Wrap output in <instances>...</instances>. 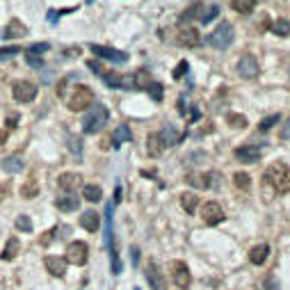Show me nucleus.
I'll list each match as a JSON object with an SVG mask.
<instances>
[{
    "label": "nucleus",
    "instance_id": "7c9ffc66",
    "mask_svg": "<svg viewBox=\"0 0 290 290\" xmlns=\"http://www.w3.org/2000/svg\"><path fill=\"white\" fill-rule=\"evenodd\" d=\"M272 32L279 35V37H288V35H290V21H286V18L274 21V23H272Z\"/></svg>",
    "mask_w": 290,
    "mask_h": 290
},
{
    "label": "nucleus",
    "instance_id": "aec40b11",
    "mask_svg": "<svg viewBox=\"0 0 290 290\" xmlns=\"http://www.w3.org/2000/svg\"><path fill=\"white\" fill-rule=\"evenodd\" d=\"M55 203H57V208H60L62 213H73V210L80 208V199H75L73 194H64V197H60Z\"/></svg>",
    "mask_w": 290,
    "mask_h": 290
},
{
    "label": "nucleus",
    "instance_id": "5701e85b",
    "mask_svg": "<svg viewBox=\"0 0 290 290\" xmlns=\"http://www.w3.org/2000/svg\"><path fill=\"white\" fill-rule=\"evenodd\" d=\"M181 206H183V210L185 213H190L192 215L194 210H197V206H199V197L192 192H183L181 194Z\"/></svg>",
    "mask_w": 290,
    "mask_h": 290
},
{
    "label": "nucleus",
    "instance_id": "cd10ccee",
    "mask_svg": "<svg viewBox=\"0 0 290 290\" xmlns=\"http://www.w3.org/2000/svg\"><path fill=\"white\" fill-rule=\"evenodd\" d=\"M82 197L87 201H91V203H98V201L103 199V190L98 185H85L82 187Z\"/></svg>",
    "mask_w": 290,
    "mask_h": 290
},
{
    "label": "nucleus",
    "instance_id": "de8ad7c7",
    "mask_svg": "<svg viewBox=\"0 0 290 290\" xmlns=\"http://www.w3.org/2000/svg\"><path fill=\"white\" fill-rule=\"evenodd\" d=\"M53 238H55V229L46 231V233H44V238L39 240V242H41V245H48V242H53Z\"/></svg>",
    "mask_w": 290,
    "mask_h": 290
},
{
    "label": "nucleus",
    "instance_id": "4be33fe9",
    "mask_svg": "<svg viewBox=\"0 0 290 290\" xmlns=\"http://www.w3.org/2000/svg\"><path fill=\"white\" fill-rule=\"evenodd\" d=\"M21 252V240L18 238H9L5 249H2V260H14Z\"/></svg>",
    "mask_w": 290,
    "mask_h": 290
},
{
    "label": "nucleus",
    "instance_id": "c9c22d12",
    "mask_svg": "<svg viewBox=\"0 0 290 290\" xmlns=\"http://www.w3.org/2000/svg\"><path fill=\"white\" fill-rule=\"evenodd\" d=\"M217 14H219V7H217V5H210L208 9H203V12H201L199 21L203 23V25H206V23H210V21H213V18H215Z\"/></svg>",
    "mask_w": 290,
    "mask_h": 290
},
{
    "label": "nucleus",
    "instance_id": "ea45409f",
    "mask_svg": "<svg viewBox=\"0 0 290 290\" xmlns=\"http://www.w3.org/2000/svg\"><path fill=\"white\" fill-rule=\"evenodd\" d=\"M149 94L153 96V101H163V85H160V82H151Z\"/></svg>",
    "mask_w": 290,
    "mask_h": 290
},
{
    "label": "nucleus",
    "instance_id": "9b49d317",
    "mask_svg": "<svg viewBox=\"0 0 290 290\" xmlns=\"http://www.w3.org/2000/svg\"><path fill=\"white\" fill-rule=\"evenodd\" d=\"M91 53H96L98 57L103 60H112V62H128V55L124 51H117V48H110V46H98V44H91L90 46Z\"/></svg>",
    "mask_w": 290,
    "mask_h": 290
},
{
    "label": "nucleus",
    "instance_id": "a18cd8bd",
    "mask_svg": "<svg viewBox=\"0 0 290 290\" xmlns=\"http://www.w3.org/2000/svg\"><path fill=\"white\" fill-rule=\"evenodd\" d=\"M279 137H281V140H290V119L283 121L281 130H279Z\"/></svg>",
    "mask_w": 290,
    "mask_h": 290
},
{
    "label": "nucleus",
    "instance_id": "393cba45",
    "mask_svg": "<svg viewBox=\"0 0 290 290\" xmlns=\"http://www.w3.org/2000/svg\"><path fill=\"white\" fill-rule=\"evenodd\" d=\"M233 185L238 187V190H242V192H249V190H252V179H249V174L236 171V174H233Z\"/></svg>",
    "mask_w": 290,
    "mask_h": 290
},
{
    "label": "nucleus",
    "instance_id": "6ab92c4d",
    "mask_svg": "<svg viewBox=\"0 0 290 290\" xmlns=\"http://www.w3.org/2000/svg\"><path fill=\"white\" fill-rule=\"evenodd\" d=\"M146 151H149L151 158H160V156H163L164 144H163V140H160V135H158V133L149 135V140H146Z\"/></svg>",
    "mask_w": 290,
    "mask_h": 290
},
{
    "label": "nucleus",
    "instance_id": "bb28decb",
    "mask_svg": "<svg viewBox=\"0 0 290 290\" xmlns=\"http://www.w3.org/2000/svg\"><path fill=\"white\" fill-rule=\"evenodd\" d=\"M2 169L7 171V174H18L23 169V163L18 156H7L2 160Z\"/></svg>",
    "mask_w": 290,
    "mask_h": 290
},
{
    "label": "nucleus",
    "instance_id": "412c9836",
    "mask_svg": "<svg viewBox=\"0 0 290 290\" xmlns=\"http://www.w3.org/2000/svg\"><path fill=\"white\" fill-rule=\"evenodd\" d=\"M268 254H270L268 245H256L252 252H249V260H252L254 265H263V263L268 260Z\"/></svg>",
    "mask_w": 290,
    "mask_h": 290
},
{
    "label": "nucleus",
    "instance_id": "c756f323",
    "mask_svg": "<svg viewBox=\"0 0 290 290\" xmlns=\"http://www.w3.org/2000/svg\"><path fill=\"white\" fill-rule=\"evenodd\" d=\"M256 7V0H233V9L238 14H252Z\"/></svg>",
    "mask_w": 290,
    "mask_h": 290
},
{
    "label": "nucleus",
    "instance_id": "423d86ee",
    "mask_svg": "<svg viewBox=\"0 0 290 290\" xmlns=\"http://www.w3.org/2000/svg\"><path fill=\"white\" fill-rule=\"evenodd\" d=\"M87 256H90V247H87V242L75 240V242H71V245L67 247V256H64V260L71 263V265H85V263H87Z\"/></svg>",
    "mask_w": 290,
    "mask_h": 290
},
{
    "label": "nucleus",
    "instance_id": "49530a36",
    "mask_svg": "<svg viewBox=\"0 0 290 290\" xmlns=\"http://www.w3.org/2000/svg\"><path fill=\"white\" fill-rule=\"evenodd\" d=\"M16 124H18V114H7V130H14Z\"/></svg>",
    "mask_w": 290,
    "mask_h": 290
},
{
    "label": "nucleus",
    "instance_id": "a19ab883",
    "mask_svg": "<svg viewBox=\"0 0 290 290\" xmlns=\"http://www.w3.org/2000/svg\"><path fill=\"white\" fill-rule=\"evenodd\" d=\"M16 53H21V48H18V46H7V48H0V60L14 57Z\"/></svg>",
    "mask_w": 290,
    "mask_h": 290
},
{
    "label": "nucleus",
    "instance_id": "58836bf2",
    "mask_svg": "<svg viewBox=\"0 0 290 290\" xmlns=\"http://www.w3.org/2000/svg\"><path fill=\"white\" fill-rule=\"evenodd\" d=\"M16 229L18 231H25V233H30L32 231V219L28 215H21V217H16Z\"/></svg>",
    "mask_w": 290,
    "mask_h": 290
},
{
    "label": "nucleus",
    "instance_id": "6e6552de",
    "mask_svg": "<svg viewBox=\"0 0 290 290\" xmlns=\"http://www.w3.org/2000/svg\"><path fill=\"white\" fill-rule=\"evenodd\" d=\"M201 219L208 224V226H215L224 219V210L222 206L217 203V201H206L203 206H201Z\"/></svg>",
    "mask_w": 290,
    "mask_h": 290
},
{
    "label": "nucleus",
    "instance_id": "0eeeda50",
    "mask_svg": "<svg viewBox=\"0 0 290 290\" xmlns=\"http://www.w3.org/2000/svg\"><path fill=\"white\" fill-rule=\"evenodd\" d=\"M169 272H171L174 283H176L181 290L190 288V283H192V274H190V270H187V265L183 263V260H174V263L169 265Z\"/></svg>",
    "mask_w": 290,
    "mask_h": 290
},
{
    "label": "nucleus",
    "instance_id": "79ce46f5",
    "mask_svg": "<svg viewBox=\"0 0 290 290\" xmlns=\"http://www.w3.org/2000/svg\"><path fill=\"white\" fill-rule=\"evenodd\" d=\"M25 62H28L30 67H35V69L44 67V60H41V57H37V55H28V53H25Z\"/></svg>",
    "mask_w": 290,
    "mask_h": 290
},
{
    "label": "nucleus",
    "instance_id": "ddd939ff",
    "mask_svg": "<svg viewBox=\"0 0 290 290\" xmlns=\"http://www.w3.org/2000/svg\"><path fill=\"white\" fill-rule=\"evenodd\" d=\"M80 183H82V176L80 174H73V171H67V174H62L60 179H57V185L69 194H73L80 187Z\"/></svg>",
    "mask_w": 290,
    "mask_h": 290
},
{
    "label": "nucleus",
    "instance_id": "4c0bfd02",
    "mask_svg": "<svg viewBox=\"0 0 290 290\" xmlns=\"http://www.w3.org/2000/svg\"><path fill=\"white\" fill-rule=\"evenodd\" d=\"M51 51V44H46V41H41V44H32L30 48H28V55H37V57H41L44 53Z\"/></svg>",
    "mask_w": 290,
    "mask_h": 290
},
{
    "label": "nucleus",
    "instance_id": "7ed1b4c3",
    "mask_svg": "<svg viewBox=\"0 0 290 290\" xmlns=\"http://www.w3.org/2000/svg\"><path fill=\"white\" fill-rule=\"evenodd\" d=\"M67 105H69V110H73V112L87 110V108L94 105V91L87 85H75L71 96L67 98Z\"/></svg>",
    "mask_w": 290,
    "mask_h": 290
},
{
    "label": "nucleus",
    "instance_id": "f03ea898",
    "mask_svg": "<svg viewBox=\"0 0 290 290\" xmlns=\"http://www.w3.org/2000/svg\"><path fill=\"white\" fill-rule=\"evenodd\" d=\"M110 119V112L105 105H91L85 119H82V133L85 135H96L98 130H103V126Z\"/></svg>",
    "mask_w": 290,
    "mask_h": 290
},
{
    "label": "nucleus",
    "instance_id": "f8f14e48",
    "mask_svg": "<svg viewBox=\"0 0 290 290\" xmlns=\"http://www.w3.org/2000/svg\"><path fill=\"white\" fill-rule=\"evenodd\" d=\"M146 281L151 283V290H167V279H164V274L158 270L156 263H149V265H146Z\"/></svg>",
    "mask_w": 290,
    "mask_h": 290
},
{
    "label": "nucleus",
    "instance_id": "3c124183",
    "mask_svg": "<svg viewBox=\"0 0 290 290\" xmlns=\"http://www.w3.org/2000/svg\"><path fill=\"white\" fill-rule=\"evenodd\" d=\"M130 258H133V265H137V260H140V249H137V247L130 249Z\"/></svg>",
    "mask_w": 290,
    "mask_h": 290
},
{
    "label": "nucleus",
    "instance_id": "1a4fd4ad",
    "mask_svg": "<svg viewBox=\"0 0 290 290\" xmlns=\"http://www.w3.org/2000/svg\"><path fill=\"white\" fill-rule=\"evenodd\" d=\"M258 71H260V67H258V60L254 57V55H242L240 57V62H238V73L242 75V78H247V80H252V78H256L258 75Z\"/></svg>",
    "mask_w": 290,
    "mask_h": 290
},
{
    "label": "nucleus",
    "instance_id": "20e7f679",
    "mask_svg": "<svg viewBox=\"0 0 290 290\" xmlns=\"http://www.w3.org/2000/svg\"><path fill=\"white\" fill-rule=\"evenodd\" d=\"M233 39H236V30H233V25L231 23H219L215 30L208 35V44L217 51H224V48H229L233 44Z\"/></svg>",
    "mask_w": 290,
    "mask_h": 290
},
{
    "label": "nucleus",
    "instance_id": "c85d7f7f",
    "mask_svg": "<svg viewBox=\"0 0 290 290\" xmlns=\"http://www.w3.org/2000/svg\"><path fill=\"white\" fill-rule=\"evenodd\" d=\"M149 85H151L149 71H137V73L133 75V87H137V90H149Z\"/></svg>",
    "mask_w": 290,
    "mask_h": 290
},
{
    "label": "nucleus",
    "instance_id": "72a5a7b5",
    "mask_svg": "<svg viewBox=\"0 0 290 290\" xmlns=\"http://www.w3.org/2000/svg\"><path fill=\"white\" fill-rule=\"evenodd\" d=\"M37 194H39V185L35 183V181H28V183L21 187V197H23V199H32V197H37Z\"/></svg>",
    "mask_w": 290,
    "mask_h": 290
},
{
    "label": "nucleus",
    "instance_id": "f704fd0d",
    "mask_svg": "<svg viewBox=\"0 0 290 290\" xmlns=\"http://www.w3.org/2000/svg\"><path fill=\"white\" fill-rule=\"evenodd\" d=\"M279 119H281L279 114H270V117H265V119H260L258 121V130H263V133H265V130H270L272 126H276V124H279Z\"/></svg>",
    "mask_w": 290,
    "mask_h": 290
},
{
    "label": "nucleus",
    "instance_id": "a878e982",
    "mask_svg": "<svg viewBox=\"0 0 290 290\" xmlns=\"http://www.w3.org/2000/svg\"><path fill=\"white\" fill-rule=\"evenodd\" d=\"M208 179H210V174H187V183L194 187H201V190H206V187L213 185Z\"/></svg>",
    "mask_w": 290,
    "mask_h": 290
},
{
    "label": "nucleus",
    "instance_id": "09e8293b",
    "mask_svg": "<svg viewBox=\"0 0 290 290\" xmlns=\"http://www.w3.org/2000/svg\"><path fill=\"white\" fill-rule=\"evenodd\" d=\"M9 190H12V187H9V183H0V201H5V199H7Z\"/></svg>",
    "mask_w": 290,
    "mask_h": 290
},
{
    "label": "nucleus",
    "instance_id": "39448f33",
    "mask_svg": "<svg viewBox=\"0 0 290 290\" xmlns=\"http://www.w3.org/2000/svg\"><path fill=\"white\" fill-rule=\"evenodd\" d=\"M12 96L18 103H30L37 98V85L30 80H16L12 85Z\"/></svg>",
    "mask_w": 290,
    "mask_h": 290
},
{
    "label": "nucleus",
    "instance_id": "c03bdc74",
    "mask_svg": "<svg viewBox=\"0 0 290 290\" xmlns=\"http://www.w3.org/2000/svg\"><path fill=\"white\" fill-rule=\"evenodd\" d=\"M87 67H90L91 71H94V73H98V75H103V73H105L103 64H101V62H96V60H90V62H87Z\"/></svg>",
    "mask_w": 290,
    "mask_h": 290
},
{
    "label": "nucleus",
    "instance_id": "dca6fc26",
    "mask_svg": "<svg viewBox=\"0 0 290 290\" xmlns=\"http://www.w3.org/2000/svg\"><path fill=\"white\" fill-rule=\"evenodd\" d=\"M44 263H46V270L53 276H64V272H67V260L60 258V256H46Z\"/></svg>",
    "mask_w": 290,
    "mask_h": 290
},
{
    "label": "nucleus",
    "instance_id": "473e14b6",
    "mask_svg": "<svg viewBox=\"0 0 290 290\" xmlns=\"http://www.w3.org/2000/svg\"><path fill=\"white\" fill-rule=\"evenodd\" d=\"M103 80L105 85H110V87H114V90H124V78H121L119 73H103Z\"/></svg>",
    "mask_w": 290,
    "mask_h": 290
},
{
    "label": "nucleus",
    "instance_id": "f3484780",
    "mask_svg": "<svg viewBox=\"0 0 290 290\" xmlns=\"http://www.w3.org/2000/svg\"><path fill=\"white\" fill-rule=\"evenodd\" d=\"M158 135H160V140H163L164 146H176V144L183 140V133H179L171 124H167V126L163 128V133H158Z\"/></svg>",
    "mask_w": 290,
    "mask_h": 290
},
{
    "label": "nucleus",
    "instance_id": "9d476101",
    "mask_svg": "<svg viewBox=\"0 0 290 290\" xmlns=\"http://www.w3.org/2000/svg\"><path fill=\"white\" fill-rule=\"evenodd\" d=\"M263 156V149L256 146V144H245V146H238L236 149V158L240 163H247V164H256Z\"/></svg>",
    "mask_w": 290,
    "mask_h": 290
},
{
    "label": "nucleus",
    "instance_id": "8fccbe9b",
    "mask_svg": "<svg viewBox=\"0 0 290 290\" xmlns=\"http://www.w3.org/2000/svg\"><path fill=\"white\" fill-rule=\"evenodd\" d=\"M71 149H73L75 156H80V140L78 137H71Z\"/></svg>",
    "mask_w": 290,
    "mask_h": 290
},
{
    "label": "nucleus",
    "instance_id": "4468645a",
    "mask_svg": "<svg viewBox=\"0 0 290 290\" xmlns=\"http://www.w3.org/2000/svg\"><path fill=\"white\" fill-rule=\"evenodd\" d=\"M176 41H179L181 46H185V48H194V46L201 44V37H199V32L194 30V28H190V25H187V28H181Z\"/></svg>",
    "mask_w": 290,
    "mask_h": 290
},
{
    "label": "nucleus",
    "instance_id": "e433bc0d",
    "mask_svg": "<svg viewBox=\"0 0 290 290\" xmlns=\"http://www.w3.org/2000/svg\"><path fill=\"white\" fill-rule=\"evenodd\" d=\"M199 12H201V5H199V2H197V5H192L190 9H185V12L181 14V25H185V23H190V21L194 18V16L199 14Z\"/></svg>",
    "mask_w": 290,
    "mask_h": 290
},
{
    "label": "nucleus",
    "instance_id": "603ef678",
    "mask_svg": "<svg viewBox=\"0 0 290 290\" xmlns=\"http://www.w3.org/2000/svg\"><path fill=\"white\" fill-rule=\"evenodd\" d=\"M265 283L270 286V290H279V286H274V276H272V274H270L268 279H265Z\"/></svg>",
    "mask_w": 290,
    "mask_h": 290
},
{
    "label": "nucleus",
    "instance_id": "a211bd4d",
    "mask_svg": "<svg viewBox=\"0 0 290 290\" xmlns=\"http://www.w3.org/2000/svg\"><path fill=\"white\" fill-rule=\"evenodd\" d=\"M80 226H82L85 231H90V233H96L98 226H101V217H98V213H94V210H87V213H82Z\"/></svg>",
    "mask_w": 290,
    "mask_h": 290
},
{
    "label": "nucleus",
    "instance_id": "2eb2a0df",
    "mask_svg": "<svg viewBox=\"0 0 290 290\" xmlns=\"http://www.w3.org/2000/svg\"><path fill=\"white\" fill-rule=\"evenodd\" d=\"M28 35V28L23 25L18 18H12V21L7 23V28H5V32H2V37L5 39H21Z\"/></svg>",
    "mask_w": 290,
    "mask_h": 290
},
{
    "label": "nucleus",
    "instance_id": "37998d69",
    "mask_svg": "<svg viewBox=\"0 0 290 290\" xmlns=\"http://www.w3.org/2000/svg\"><path fill=\"white\" fill-rule=\"evenodd\" d=\"M185 71H187V62H185V60H181V62H179V67L174 69V78H176V80H179V78H183V75H185Z\"/></svg>",
    "mask_w": 290,
    "mask_h": 290
},
{
    "label": "nucleus",
    "instance_id": "b1692460",
    "mask_svg": "<svg viewBox=\"0 0 290 290\" xmlns=\"http://www.w3.org/2000/svg\"><path fill=\"white\" fill-rule=\"evenodd\" d=\"M130 140H133V133L128 130V126H124V124H121V126H117V130H114V135H112L114 149H117V146H121L124 142H130Z\"/></svg>",
    "mask_w": 290,
    "mask_h": 290
},
{
    "label": "nucleus",
    "instance_id": "f257e3e1",
    "mask_svg": "<svg viewBox=\"0 0 290 290\" xmlns=\"http://www.w3.org/2000/svg\"><path fill=\"white\" fill-rule=\"evenodd\" d=\"M265 181H268L272 190L279 194L290 192V167L286 163H272L265 171Z\"/></svg>",
    "mask_w": 290,
    "mask_h": 290
},
{
    "label": "nucleus",
    "instance_id": "2f4dec72",
    "mask_svg": "<svg viewBox=\"0 0 290 290\" xmlns=\"http://www.w3.org/2000/svg\"><path fill=\"white\" fill-rule=\"evenodd\" d=\"M226 124H229L231 128H247V117L245 114L231 112V114H226Z\"/></svg>",
    "mask_w": 290,
    "mask_h": 290
}]
</instances>
